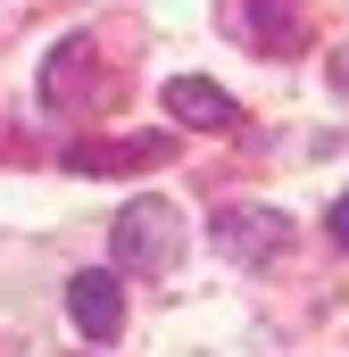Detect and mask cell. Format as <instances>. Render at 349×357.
Masks as SVG:
<instances>
[{"label": "cell", "mask_w": 349, "mask_h": 357, "mask_svg": "<svg viewBox=\"0 0 349 357\" xmlns=\"http://www.w3.org/2000/svg\"><path fill=\"white\" fill-rule=\"evenodd\" d=\"M183 258V208L174 199H125L117 208V266L125 274H174Z\"/></svg>", "instance_id": "obj_1"}, {"label": "cell", "mask_w": 349, "mask_h": 357, "mask_svg": "<svg viewBox=\"0 0 349 357\" xmlns=\"http://www.w3.org/2000/svg\"><path fill=\"white\" fill-rule=\"evenodd\" d=\"M216 250L233 266H266L291 250V216L283 208H216Z\"/></svg>", "instance_id": "obj_2"}, {"label": "cell", "mask_w": 349, "mask_h": 357, "mask_svg": "<svg viewBox=\"0 0 349 357\" xmlns=\"http://www.w3.org/2000/svg\"><path fill=\"white\" fill-rule=\"evenodd\" d=\"M67 307H75V333H84L91 349H108L117 333H125V274H75L67 282Z\"/></svg>", "instance_id": "obj_3"}, {"label": "cell", "mask_w": 349, "mask_h": 357, "mask_svg": "<svg viewBox=\"0 0 349 357\" xmlns=\"http://www.w3.org/2000/svg\"><path fill=\"white\" fill-rule=\"evenodd\" d=\"M167 158H174L167 133H125V142H75V150H67L75 175H150V167H167Z\"/></svg>", "instance_id": "obj_4"}, {"label": "cell", "mask_w": 349, "mask_h": 357, "mask_svg": "<svg viewBox=\"0 0 349 357\" xmlns=\"http://www.w3.org/2000/svg\"><path fill=\"white\" fill-rule=\"evenodd\" d=\"M242 17H233V33L242 42H258V50H299V0H233Z\"/></svg>", "instance_id": "obj_5"}, {"label": "cell", "mask_w": 349, "mask_h": 357, "mask_svg": "<svg viewBox=\"0 0 349 357\" xmlns=\"http://www.w3.org/2000/svg\"><path fill=\"white\" fill-rule=\"evenodd\" d=\"M167 116H183V125H233L242 108L208 84V75H174V84H167Z\"/></svg>", "instance_id": "obj_6"}, {"label": "cell", "mask_w": 349, "mask_h": 357, "mask_svg": "<svg viewBox=\"0 0 349 357\" xmlns=\"http://www.w3.org/2000/svg\"><path fill=\"white\" fill-rule=\"evenodd\" d=\"M333 241H341V250H349V191H341V199H333Z\"/></svg>", "instance_id": "obj_7"}]
</instances>
